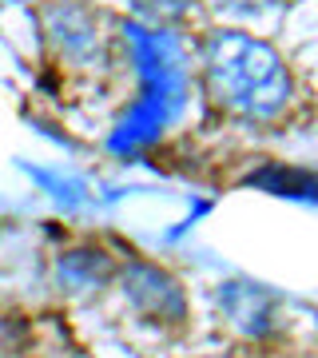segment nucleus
<instances>
[{
	"label": "nucleus",
	"mask_w": 318,
	"mask_h": 358,
	"mask_svg": "<svg viewBox=\"0 0 318 358\" xmlns=\"http://www.w3.org/2000/svg\"><path fill=\"white\" fill-rule=\"evenodd\" d=\"M203 76L219 108L251 120H270L291 100V76L279 52L247 32H215L207 40Z\"/></svg>",
	"instance_id": "1"
},
{
	"label": "nucleus",
	"mask_w": 318,
	"mask_h": 358,
	"mask_svg": "<svg viewBox=\"0 0 318 358\" xmlns=\"http://www.w3.org/2000/svg\"><path fill=\"white\" fill-rule=\"evenodd\" d=\"M124 294L127 303L140 310L143 319L152 322H167V327H179L183 315H187V299H183V287H179L164 267H152V263H140L131 259L124 271Z\"/></svg>",
	"instance_id": "2"
},
{
	"label": "nucleus",
	"mask_w": 318,
	"mask_h": 358,
	"mask_svg": "<svg viewBox=\"0 0 318 358\" xmlns=\"http://www.w3.org/2000/svg\"><path fill=\"white\" fill-rule=\"evenodd\" d=\"M44 32L64 56H88L96 48V16L76 0H52L44 8Z\"/></svg>",
	"instance_id": "3"
},
{
	"label": "nucleus",
	"mask_w": 318,
	"mask_h": 358,
	"mask_svg": "<svg viewBox=\"0 0 318 358\" xmlns=\"http://www.w3.org/2000/svg\"><path fill=\"white\" fill-rule=\"evenodd\" d=\"M219 307L243 334H263L270 327V294L254 282H227L219 291Z\"/></svg>",
	"instance_id": "4"
},
{
	"label": "nucleus",
	"mask_w": 318,
	"mask_h": 358,
	"mask_svg": "<svg viewBox=\"0 0 318 358\" xmlns=\"http://www.w3.org/2000/svg\"><path fill=\"white\" fill-rule=\"evenodd\" d=\"M112 259L103 255V251H68V255L60 259V267H56V275H60L64 287H72V291H84V287H100L103 279H112Z\"/></svg>",
	"instance_id": "5"
},
{
	"label": "nucleus",
	"mask_w": 318,
	"mask_h": 358,
	"mask_svg": "<svg viewBox=\"0 0 318 358\" xmlns=\"http://www.w3.org/2000/svg\"><path fill=\"white\" fill-rule=\"evenodd\" d=\"M251 183L270 187V192H279V195H318V179L315 176H298V171H282V167L259 171V176H251Z\"/></svg>",
	"instance_id": "6"
},
{
	"label": "nucleus",
	"mask_w": 318,
	"mask_h": 358,
	"mask_svg": "<svg viewBox=\"0 0 318 358\" xmlns=\"http://www.w3.org/2000/svg\"><path fill=\"white\" fill-rule=\"evenodd\" d=\"M131 4L152 20H179L191 8V0H131Z\"/></svg>",
	"instance_id": "7"
},
{
	"label": "nucleus",
	"mask_w": 318,
	"mask_h": 358,
	"mask_svg": "<svg viewBox=\"0 0 318 358\" xmlns=\"http://www.w3.org/2000/svg\"><path fill=\"white\" fill-rule=\"evenodd\" d=\"M219 8H231V13H259V8H267L275 0H215Z\"/></svg>",
	"instance_id": "8"
}]
</instances>
